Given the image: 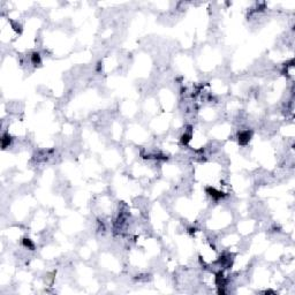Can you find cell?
<instances>
[{
    "label": "cell",
    "instance_id": "1",
    "mask_svg": "<svg viewBox=\"0 0 295 295\" xmlns=\"http://www.w3.org/2000/svg\"><path fill=\"white\" fill-rule=\"evenodd\" d=\"M239 143L240 144H242V145H244V144H247L249 141H250V137H251V134H250V131L249 130H243V131H240L239 133Z\"/></svg>",
    "mask_w": 295,
    "mask_h": 295
},
{
    "label": "cell",
    "instance_id": "2",
    "mask_svg": "<svg viewBox=\"0 0 295 295\" xmlns=\"http://www.w3.org/2000/svg\"><path fill=\"white\" fill-rule=\"evenodd\" d=\"M207 193L212 197L213 200H216V201L224 197V194H223L221 191H219V190H217V189L213 188V187H209V188H207Z\"/></svg>",
    "mask_w": 295,
    "mask_h": 295
},
{
    "label": "cell",
    "instance_id": "3",
    "mask_svg": "<svg viewBox=\"0 0 295 295\" xmlns=\"http://www.w3.org/2000/svg\"><path fill=\"white\" fill-rule=\"evenodd\" d=\"M11 141H12V137L9 134H4L2 137H1V145H2V149H6L11 145Z\"/></svg>",
    "mask_w": 295,
    "mask_h": 295
},
{
    "label": "cell",
    "instance_id": "4",
    "mask_svg": "<svg viewBox=\"0 0 295 295\" xmlns=\"http://www.w3.org/2000/svg\"><path fill=\"white\" fill-rule=\"evenodd\" d=\"M31 62H32V65H39L41 64V54L38 53V52H34V53L31 54Z\"/></svg>",
    "mask_w": 295,
    "mask_h": 295
},
{
    "label": "cell",
    "instance_id": "5",
    "mask_svg": "<svg viewBox=\"0 0 295 295\" xmlns=\"http://www.w3.org/2000/svg\"><path fill=\"white\" fill-rule=\"evenodd\" d=\"M191 140V134L190 133H184L182 136H181V143L183 145H187L189 142Z\"/></svg>",
    "mask_w": 295,
    "mask_h": 295
},
{
    "label": "cell",
    "instance_id": "6",
    "mask_svg": "<svg viewBox=\"0 0 295 295\" xmlns=\"http://www.w3.org/2000/svg\"><path fill=\"white\" fill-rule=\"evenodd\" d=\"M23 246L25 248L30 249V250H34L35 249V244H34V242L31 241L30 239H23Z\"/></svg>",
    "mask_w": 295,
    "mask_h": 295
}]
</instances>
